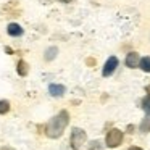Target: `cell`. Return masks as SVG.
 Returning a JSON list of instances; mask_svg holds the SVG:
<instances>
[{"mask_svg": "<svg viewBox=\"0 0 150 150\" xmlns=\"http://www.w3.org/2000/svg\"><path fill=\"white\" fill-rule=\"evenodd\" d=\"M66 92L65 86L62 84H50L49 86V94L52 95V97H63Z\"/></svg>", "mask_w": 150, "mask_h": 150, "instance_id": "8992f818", "label": "cell"}, {"mask_svg": "<svg viewBox=\"0 0 150 150\" xmlns=\"http://www.w3.org/2000/svg\"><path fill=\"white\" fill-rule=\"evenodd\" d=\"M139 129H140V132H150V116L144 118L140 126H139Z\"/></svg>", "mask_w": 150, "mask_h": 150, "instance_id": "8fae6325", "label": "cell"}, {"mask_svg": "<svg viewBox=\"0 0 150 150\" xmlns=\"http://www.w3.org/2000/svg\"><path fill=\"white\" fill-rule=\"evenodd\" d=\"M129 150H144V149H140V147H131Z\"/></svg>", "mask_w": 150, "mask_h": 150, "instance_id": "ac0fdd59", "label": "cell"}, {"mask_svg": "<svg viewBox=\"0 0 150 150\" xmlns=\"http://www.w3.org/2000/svg\"><path fill=\"white\" fill-rule=\"evenodd\" d=\"M89 150H103V145L98 140H92L91 145H89Z\"/></svg>", "mask_w": 150, "mask_h": 150, "instance_id": "5bb4252c", "label": "cell"}, {"mask_svg": "<svg viewBox=\"0 0 150 150\" xmlns=\"http://www.w3.org/2000/svg\"><path fill=\"white\" fill-rule=\"evenodd\" d=\"M139 66H140V69H142V71L150 73V57H144V58L139 62Z\"/></svg>", "mask_w": 150, "mask_h": 150, "instance_id": "9c48e42d", "label": "cell"}, {"mask_svg": "<svg viewBox=\"0 0 150 150\" xmlns=\"http://www.w3.org/2000/svg\"><path fill=\"white\" fill-rule=\"evenodd\" d=\"M57 53H58V49H57V47H50V49H47L45 50V60L47 62H52V60L57 57Z\"/></svg>", "mask_w": 150, "mask_h": 150, "instance_id": "30bf717a", "label": "cell"}, {"mask_svg": "<svg viewBox=\"0 0 150 150\" xmlns=\"http://www.w3.org/2000/svg\"><path fill=\"white\" fill-rule=\"evenodd\" d=\"M139 53L137 52H129L126 55V60H124V63H126V66L127 68H131V69H134V68H137V65H139Z\"/></svg>", "mask_w": 150, "mask_h": 150, "instance_id": "5b68a950", "label": "cell"}, {"mask_svg": "<svg viewBox=\"0 0 150 150\" xmlns=\"http://www.w3.org/2000/svg\"><path fill=\"white\" fill-rule=\"evenodd\" d=\"M86 139H87V134H86L84 129H81V127H73L71 137H69L71 149H73V150H79L82 145H84Z\"/></svg>", "mask_w": 150, "mask_h": 150, "instance_id": "7a4b0ae2", "label": "cell"}, {"mask_svg": "<svg viewBox=\"0 0 150 150\" xmlns=\"http://www.w3.org/2000/svg\"><path fill=\"white\" fill-rule=\"evenodd\" d=\"M105 142H107V147H110V149H116V147H120L121 142H123V132H121L120 129H116V127H113V129H110L107 132Z\"/></svg>", "mask_w": 150, "mask_h": 150, "instance_id": "3957f363", "label": "cell"}, {"mask_svg": "<svg viewBox=\"0 0 150 150\" xmlns=\"http://www.w3.org/2000/svg\"><path fill=\"white\" fill-rule=\"evenodd\" d=\"M142 108H144L145 113H150V95H147V97L142 100Z\"/></svg>", "mask_w": 150, "mask_h": 150, "instance_id": "4fadbf2b", "label": "cell"}, {"mask_svg": "<svg viewBox=\"0 0 150 150\" xmlns=\"http://www.w3.org/2000/svg\"><path fill=\"white\" fill-rule=\"evenodd\" d=\"M69 123V115L66 110H62L58 115H55V116L52 118V120L47 123L45 126V134L50 137V139H58V137H62V134L65 132L66 126H68Z\"/></svg>", "mask_w": 150, "mask_h": 150, "instance_id": "6da1fadb", "label": "cell"}, {"mask_svg": "<svg viewBox=\"0 0 150 150\" xmlns=\"http://www.w3.org/2000/svg\"><path fill=\"white\" fill-rule=\"evenodd\" d=\"M7 33L10 34L11 37H20V36H23V33H24V29L20 26L18 23H10L7 26Z\"/></svg>", "mask_w": 150, "mask_h": 150, "instance_id": "52a82bcc", "label": "cell"}, {"mask_svg": "<svg viewBox=\"0 0 150 150\" xmlns=\"http://www.w3.org/2000/svg\"><path fill=\"white\" fill-rule=\"evenodd\" d=\"M58 2H62V4H69V2H73V0H58Z\"/></svg>", "mask_w": 150, "mask_h": 150, "instance_id": "2e32d148", "label": "cell"}, {"mask_svg": "<svg viewBox=\"0 0 150 150\" xmlns=\"http://www.w3.org/2000/svg\"><path fill=\"white\" fill-rule=\"evenodd\" d=\"M10 111V102L8 100H0V115H5Z\"/></svg>", "mask_w": 150, "mask_h": 150, "instance_id": "7c38bea8", "label": "cell"}, {"mask_svg": "<svg viewBox=\"0 0 150 150\" xmlns=\"http://www.w3.org/2000/svg\"><path fill=\"white\" fill-rule=\"evenodd\" d=\"M87 65L94 66V65H95V60H94V58H89V60H87Z\"/></svg>", "mask_w": 150, "mask_h": 150, "instance_id": "9a60e30c", "label": "cell"}, {"mask_svg": "<svg viewBox=\"0 0 150 150\" xmlns=\"http://www.w3.org/2000/svg\"><path fill=\"white\" fill-rule=\"evenodd\" d=\"M0 150H15L13 147H4V149H0Z\"/></svg>", "mask_w": 150, "mask_h": 150, "instance_id": "e0dca14e", "label": "cell"}, {"mask_svg": "<svg viewBox=\"0 0 150 150\" xmlns=\"http://www.w3.org/2000/svg\"><path fill=\"white\" fill-rule=\"evenodd\" d=\"M16 71L20 76H28V73H29V65H28L24 60H20L16 65Z\"/></svg>", "mask_w": 150, "mask_h": 150, "instance_id": "ba28073f", "label": "cell"}, {"mask_svg": "<svg viewBox=\"0 0 150 150\" xmlns=\"http://www.w3.org/2000/svg\"><path fill=\"white\" fill-rule=\"evenodd\" d=\"M147 92H149V95H150V86H149V87H147Z\"/></svg>", "mask_w": 150, "mask_h": 150, "instance_id": "d6986e66", "label": "cell"}, {"mask_svg": "<svg viewBox=\"0 0 150 150\" xmlns=\"http://www.w3.org/2000/svg\"><path fill=\"white\" fill-rule=\"evenodd\" d=\"M118 68V58L116 57H110V58L107 60V63L103 65V69H102V74L105 76V78H108V76H111L115 73V69Z\"/></svg>", "mask_w": 150, "mask_h": 150, "instance_id": "277c9868", "label": "cell"}]
</instances>
